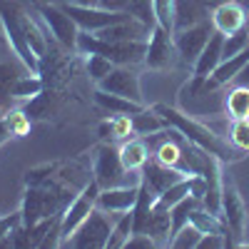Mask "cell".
<instances>
[{
	"mask_svg": "<svg viewBox=\"0 0 249 249\" xmlns=\"http://www.w3.org/2000/svg\"><path fill=\"white\" fill-rule=\"evenodd\" d=\"M152 110L157 115L164 117V122L170 124V127H175L184 140H190L192 144H197V147H202L204 152L214 155L219 162H239L244 157L242 150H237L234 144L230 140H224L222 135H217L210 124H204L199 120H195L192 115L182 112L179 107H172V105H164V102H157V105H152Z\"/></svg>",
	"mask_w": 249,
	"mask_h": 249,
	"instance_id": "cell-1",
	"label": "cell"
},
{
	"mask_svg": "<svg viewBox=\"0 0 249 249\" xmlns=\"http://www.w3.org/2000/svg\"><path fill=\"white\" fill-rule=\"evenodd\" d=\"M77 50L85 55H105L115 65H144V55H147V40H124V43H112V40H102L92 33L77 35Z\"/></svg>",
	"mask_w": 249,
	"mask_h": 249,
	"instance_id": "cell-2",
	"label": "cell"
},
{
	"mask_svg": "<svg viewBox=\"0 0 249 249\" xmlns=\"http://www.w3.org/2000/svg\"><path fill=\"white\" fill-rule=\"evenodd\" d=\"M92 179L100 184V190H110L122 184H140L142 172H130L120 160V147L112 142H102L92 155Z\"/></svg>",
	"mask_w": 249,
	"mask_h": 249,
	"instance_id": "cell-3",
	"label": "cell"
},
{
	"mask_svg": "<svg viewBox=\"0 0 249 249\" xmlns=\"http://www.w3.org/2000/svg\"><path fill=\"white\" fill-rule=\"evenodd\" d=\"M18 8L20 5H15V3H5V0H0V23H3V33H5V40H8L10 50L28 68V72L40 75V62H43V60L35 55V50L28 43V37L23 33V25H20Z\"/></svg>",
	"mask_w": 249,
	"mask_h": 249,
	"instance_id": "cell-4",
	"label": "cell"
},
{
	"mask_svg": "<svg viewBox=\"0 0 249 249\" xmlns=\"http://www.w3.org/2000/svg\"><path fill=\"white\" fill-rule=\"evenodd\" d=\"M247 204L232 177H224L222 184V219L230 230V247H242L247 234Z\"/></svg>",
	"mask_w": 249,
	"mask_h": 249,
	"instance_id": "cell-5",
	"label": "cell"
},
{
	"mask_svg": "<svg viewBox=\"0 0 249 249\" xmlns=\"http://www.w3.org/2000/svg\"><path fill=\"white\" fill-rule=\"evenodd\" d=\"M112 214L95 210L90 212V217L77 227V232L62 244V247H72V249H107V239L112 232L115 219H110Z\"/></svg>",
	"mask_w": 249,
	"mask_h": 249,
	"instance_id": "cell-6",
	"label": "cell"
},
{
	"mask_svg": "<svg viewBox=\"0 0 249 249\" xmlns=\"http://www.w3.org/2000/svg\"><path fill=\"white\" fill-rule=\"evenodd\" d=\"M97 195H100V184L95 179H90L82 190L75 195V199L65 207L62 212V224H60V232H62V244H65L75 232L77 227L90 217V212L95 210V202H97Z\"/></svg>",
	"mask_w": 249,
	"mask_h": 249,
	"instance_id": "cell-7",
	"label": "cell"
},
{
	"mask_svg": "<svg viewBox=\"0 0 249 249\" xmlns=\"http://www.w3.org/2000/svg\"><path fill=\"white\" fill-rule=\"evenodd\" d=\"M179 60L177 45H175V33H167L164 28L155 25L147 37V55H144V68L150 70H172Z\"/></svg>",
	"mask_w": 249,
	"mask_h": 249,
	"instance_id": "cell-8",
	"label": "cell"
},
{
	"mask_svg": "<svg viewBox=\"0 0 249 249\" xmlns=\"http://www.w3.org/2000/svg\"><path fill=\"white\" fill-rule=\"evenodd\" d=\"M62 8H65V13L75 20V25H77L82 33H100L102 28H110V25L122 23V20L130 18V13H112V10L97 8V5L65 3Z\"/></svg>",
	"mask_w": 249,
	"mask_h": 249,
	"instance_id": "cell-9",
	"label": "cell"
},
{
	"mask_svg": "<svg viewBox=\"0 0 249 249\" xmlns=\"http://www.w3.org/2000/svg\"><path fill=\"white\" fill-rule=\"evenodd\" d=\"M37 13L43 15V23L48 25L50 35L57 40V43L65 50H77V35L80 28L75 25V20L65 13L62 5H40Z\"/></svg>",
	"mask_w": 249,
	"mask_h": 249,
	"instance_id": "cell-10",
	"label": "cell"
},
{
	"mask_svg": "<svg viewBox=\"0 0 249 249\" xmlns=\"http://www.w3.org/2000/svg\"><path fill=\"white\" fill-rule=\"evenodd\" d=\"M214 28H212V20H202V23L192 25V28H184V30H177L175 33V45H177V53H179V60L184 65L195 68V62L199 57V53L204 50L207 40L212 37Z\"/></svg>",
	"mask_w": 249,
	"mask_h": 249,
	"instance_id": "cell-11",
	"label": "cell"
},
{
	"mask_svg": "<svg viewBox=\"0 0 249 249\" xmlns=\"http://www.w3.org/2000/svg\"><path fill=\"white\" fill-rule=\"evenodd\" d=\"M100 90L120 95V97H127L132 102H140L144 105V97H142V88H140V75L130 68V65H115V70L105 77L97 85Z\"/></svg>",
	"mask_w": 249,
	"mask_h": 249,
	"instance_id": "cell-12",
	"label": "cell"
},
{
	"mask_svg": "<svg viewBox=\"0 0 249 249\" xmlns=\"http://www.w3.org/2000/svg\"><path fill=\"white\" fill-rule=\"evenodd\" d=\"M140 184H122V187H110V190H100L95 207H97V210H102V212H107V214L130 212L132 207L137 204Z\"/></svg>",
	"mask_w": 249,
	"mask_h": 249,
	"instance_id": "cell-13",
	"label": "cell"
},
{
	"mask_svg": "<svg viewBox=\"0 0 249 249\" xmlns=\"http://www.w3.org/2000/svg\"><path fill=\"white\" fill-rule=\"evenodd\" d=\"M60 224H62V212L40 219L33 227H25L28 247H33V249H55V247H62Z\"/></svg>",
	"mask_w": 249,
	"mask_h": 249,
	"instance_id": "cell-14",
	"label": "cell"
},
{
	"mask_svg": "<svg viewBox=\"0 0 249 249\" xmlns=\"http://www.w3.org/2000/svg\"><path fill=\"white\" fill-rule=\"evenodd\" d=\"M140 172H142V182L147 184L155 195L164 192V190H167V187H172L175 182H179V179H184V177H190L187 172H182V170H177V167L162 164L157 157L144 162V167H142Z\"/></svg>",
	"mask_w": 249,
	"mask_h": 249,
	"instance_id": "cell-15",
	"label": "cell"
},
{
	"mask_svg": "<svg viewBox=\"0 0 249 249\" xmlns=\"http://www.w3.org/2000/svg\"><path fill=\"white\" fill-rule=\"evenodd\" d=\"M212 28L222 35H232L237 30H242L247 25V10L237 3V0H232V3H219L212 8Z\"/></svg>",
	"mask_w": 249,
	"mask_h": 249,
	"instance_id": "cell-16",
	"label": "cell"
},
{
	"mask_svg": "<svg viewBox=\"0 0 249 249\" xmlns=\"http://www.w3.org/2000/svg\"><path fill=\"white\" fill-rule=\"evenodd\" d=\"M212 8V0H175V33L210 20Z\"/></svg>",
	"mask_w": 249,
	"mask_h": 249,
	"instance_id": "cell-17",
	"label": "cell"
},
{
	"mask_svg": "<svg viewBox=\"0 0 249 249\" xmlns=\"http://www.w3.org/2000/svg\"><path fill=\"white\" fill-rule=\"evenodd\" d=\"M144 232L157 242V247H170V239H172V212H170V207H164L162 202L155 199Z\"/></svg>",
	"mask_w": 249,
	"mask_h": 249,
	"instance_id": "cell-18",
	"label": "cell"
},
{
	"mask_svg": "<svg viewBox=\"0 0 249 249\" xmlns=\"http://www.w3.org/2000/svg\"><path fill=\"white\" fill-rule=\"evenodd\" d=\"M222 45H224V35L214 30L212 37L207 40L204 50L199 53V57H197V62H195V68H192V75H197V77H210V75L217 70L219 62L224 60V57H222Z\"/></svg>",
	"mask_w": 249,
	"mask_h": 249,
	"instance_id": "cell-19",
	"label": "cell"
},
{
	"mask_svg": "<svg viewBox=\"0 0 249 249\" xmlns=\"http://www.w3.org/2000/svg\"><path fill=\"white\" fill-rule=\"evenodd\" d=\"M92 100H95V105H97L102 112H110L112 117H115V115H137V112H142L144 107H147V105H140V102H132V100H127V97L105 92V90H100V88H95Z\"/></svg>",
	"mask_w": 249,
	"mask_h": 249,
	"instance_id": "cell-20",
	"label": "cell"
},
{
	"mask_svg": "<svg viewBox=\"0 0 249 249\" xmlns=\"http://www.w3.org/2000/svg\"><path fill=\"white\" fill-rule=\"evenodd\" d=\"M249 62V48H244L239 55H232V57H224L219 65H217V70L210 75L212 77V82L217 88H224V85H230V82H234L237 80V75L242 72V68Z\"/></svg>",
	"mask_w": 249,
	"mask_h": 249,
	"instance_id": "cell-21",
	"label": "cell"
},
{
	"mask_svg": "<svg viewBox=\"0 0 249 249\" xmlns=\"http://www.w3.org/2000/svg\"><path fill=\"white\" fill-rule=\"evenodd\" d=\"M120 160H122V164L130 172H140L144 167V162L150 160V150H147V144H144L142 140L130 137V140H124L120 144Z\"/></svg>",
	"mask_w": 249,
	"mask_h": 249,
	"instance_id": "cell-22",
	"label": "cell"
},
{
	"mask_svg": "<svg viewBox=\"0 0 249 249\" xmlns=\"http://www.w3.org/2000/svg\"><path fill=\"white\" fill-rule=\"evenodd\" d=\"M170 124L164 122L162 115H157L152 107H144L142 112L132 115V132L140 135V137H150L155 132H164Z\"/></svg>",
	"mask_w": 249,
	"mask_h": 249,
	"instance_id": "cell-23",
	"label": "cell"
},
{
	"mask_svg": "<svg viewBox=\"0 0 249 249\" xmlns=\"http://www.w3.org/2000/svg\"><path fill=\"white\" fill-rule=\"evenodd\" d=\"M224 110L230 120H247L249 117V88L237 85L234 90H230V95L224 100Z\"/></svg>",
	"mask_w": 249,
	"mask_h": 249,
	"instance_id": "cell-24",
	"label": "cell"
},
{
	"mask_svg": "<svg viewBox=\"0 0 249 249\" xmlns=\"http://www.w3.org/2000/svg\"><path fill=\"white\" fill-rule=\"evenodd\" d=\"M10 95H13V100H37L40 95H43V77L33 75V72L20 75L15 80Z\"/></svg>",
	"mask_w": 249,
	"mask_h": 249,
	"instance_id": "cell-25",
	"label": "cell"
},
{
	"mask_svg": "<svg viewBox=\"0 0 249 249\" xmlns=\"http://www.w3.org/2000/svg\"><path fill=\"white\" fill-rule=\"evenodd\" d=\"M18 15H20V25H23V33H25V37H28V43H30V48L35 50V55L43 60V55H45V48H48V43H45V35H43V30L37 28V23L35 20L23 10V8H18Z\"/></svg>",
	"mask_w": 249,
	"mask_h": 249,
	"instance_id": "cell-26",
	"label": "cell"
},
{
	"mask_svg": "<svg viewBox=\"0 0 249 249\" xmlns=\"http://www.w3.org/2000/svg\"><path fill=\"white\" fill-rule=\"evenodd\" d=\"M132 234V210L130 212H122L115 224H112V232H110V239H107V249H124Z\"/></svg>",
	"mask_w": 249,
	"mask_h": 249,
	"instance_id": "cell-27",
	"label": "cell"
},
{
	"mask_svg": "<svg viewBox=\"0 0 249 249\" xmlns=\"http://www.w3.org/2000/svg\"><path fill=\"white\" fill-rule=\"evenodd\" d=\"M18 77H20L18 68H13L10 62H0V112H8L10 102H13L10 90H13Z\"/></svg>",
	"mask_w": 249,
	"mask_h": 249,
	"instance_id": "cell-28",
	"label": "cell"
},
{
	"mask_svg": "<svg viewBox=\"0 0 249 249\" xmlns=\"http://www.w3.org/2000/svg\"><path fill=\"white\" fill-rule=\"evenodd\" d=\"M199 239H202V232L197 230L192 222H187L182 230H177V232L172 234L170 247H172V249H197Z\"/></svg>",
	"mask_w": 249,
	"mask_h": 249,
	"instance_id": "cell-29",
	"label": "cell"
},
{
	"mask_svg": "<svg viewBox=\"0 0 249 249\" xmlns=\"http://www.w3.org/2000/svg\"><path fill=\"white\" fill-rule=\"evenodd\" d=\"M155 23L167 33H175V0H152Z\"/></svg>",
	"mask_w": 249,
	"mask_h": 249,
	"instance_id": "cell-30",
	"label": "cell"
},
{
	"mask_svg": "<svg viewBox=\"0 0 249 249\" xmlns=\"http://www.w3.org/2000/svg\"><path fill=\"white\" fill-rule=\"evenodd\" d=\"M112 70H115V62L107 60L105 55H88V77L95 85H100Z\"/></svg>",
	"mask_w": 249,
	"mask_h": 249,
	"instance_id": "cell-31",
	"label": "cell"
},
{
	"mask_svg": "<svg viewBox=\"0 0 249 249\" xmlns=\"http://www.w3.org/2000/svg\"><path fill=\"white\" fill-rule=\"evenodd\" d=\"M60 170V162H45V164H37V167L25 172V187H40L45 184L50 177H55Z\"/></svg>",
	"mask_w": 249,
	"mask_h": 249,
	"instance_id": "cell-32",
	"label": "cell"
},
{
	"mask_svg": "<svg viewBox=\"0 0 249 249\" xmlns=\"http://www.w3.org/2000/svg\"><path fill=\"white\" fill-rule=\"evenodd\" d=\"M244 48H249V28H247V25H244L242 30L232 33V35H224L222 57H232V55H239Z\"/></svg>",
	"mask_w": 249,
	"mask_h": 249,
	"instance_id": "cell-33",
	"label": "cell"
},
{
	"mask_svg": "<svg viewBox=\"0 0 249 249\" xmlns=\"http://www.w3.org/2000/svg\"><path fill=\"white\" fill-rule=\"evenodd\" d=\"M227 135H230V142L237 150L249 152V117L247 120H232V127Z\"/></svg>",
	"mask_w": 249,
	"mask_h": 249,
	"instance_id": "cell-34",
	"label": "cell"
},
{
	"mask_svg": "<svg viewBox=\"0 0 249 249\" xmlns=\"http://www.w3.org/2000/svg\"><path fill=\"white\" fill-rule=\"evenodd\" d=\"M3 117H5V124H8V130H10L13 137H23V135H28V130H30V117H28L25 112L10 110V112H5Z\"/></svg>",
	"mask_w": 249,
	"mask_h": 249,
	"instance_id": "cell-35",
	"label": "cell"
},
{
	"mask_svg": "<svg viewBox=\"0 0 249 249\" xmlns=\"http://www.w3.org/2000/svg\"><path fill=\"white\" fill-rule=\"evenodd\" d=\"M127 13H130L132 18L142 20V23H144V25H150V28H155V25H157V23H155L152 0H132V3H130V8H127Z\"/></svg>",
	"mask_w": 249,
	"mask_h": 249,
	"instance_id": "cell-36",
	"label": "cell"
},
{
	"mask_svg": "<svg viewBox=\"0 0 249 249\" xmlns=\"http://www.w3.org/2000/svg\"><path fill=\"white\" fill-rule=\"evenodd\" d=\"M23 224V212H13V214H5V217H0V247H3V242L18 230V227Z\"/></svg>",
	"mask_w": 249,
	"mask_h": 249,
	"instance_id": "cell-37",
	"label": "cell"
},
{
	"mask_svg": "<svg viewBox=\"0 0 249 249\" xmlns=\"http://www.w3.org/2000/svg\"><path fill=\"white\" fill-rule=\"evenodd\" d=\"M112 124H115V140H124L132 135V115H115Z\"/></svg>",
	"mask_w": 249,
	"mask_h": 249,
	"instance_id": "cell-38",
	"label": "cell"
},
{
	"mask_svg": "<svg viewBox=\"0 0 249 249\" xmlns=\"http://www.w3.org/2000/svg\"><path fill=\"white\" fill-rule=\"evenodd\" d=\"M157 247V242L147 234V232H137V234H130L127 244H124V249H152Z\"/></svg>",
	"mask_w": 249,
	"mask_h": 249,
	"instance_id": "cell-39",
	"label": "cell"
},
{
	"mask_svg": "<svg viewBox=\"0 0 249 249\" xmlns=\"http://www.w3.org/2000/svg\"><path fill=\"white\" fill-rule=\"evenodd\" d=\"M132 0H95L97 8H105V10H112V13H127Z\"/></svg>",
	"mask_w": 249,
	"mask_h": 249,
	"instance_id": "cell-40",
	"label": "cell"
},
{
	"mask_svg": "<svg viewBox=\"0 0 249 249\" xmlns=\"http://www.w3.org/2000/svg\"><path fill=\"white\" fill-rule=\"evenodd\" d=\"M97 132H100V137L105 140V142H112V140H115V124H112V117H110V120H102V122H100V127H97Z\"/></svg>",
	"mask_w": 249,
	"mask_h": 249,
	"instance_id": "cell-41",
	"label": "cell"
},
{
	"mask_svg": "<svg viewBox=\"0 0 249 249\" xmlns=\"http://www.w3.org/2000/svg\"><path fill=\"white\" fill-rule=\"evenodd\" d=\"M37 5H65V3H70V0H35Z\"/></svg>",
	"mask_w": 249,
	"mask_h": 249,
	"instance_id": "cell-42",
	"label": "cell"
},
{
	"mask_svg": "<svg viewBox=\"0 0 249 249\" xmlns=\"http://www.w3.org/2000/svg\"><path fill=\"white\" fill-rule=\"evenodd\" d=\"M75 3H80V5H95V0H75Z\"/></svg>",
	"mask_w": 249,
	"mask_h": 249,
	"instance_id": "cell-43",
	"label": "cell"
},
{
	"mask_svg": "<svg viewBox=\"0 0 249 249\" xmlns=\"http://www.w3.org/2000/svg\"><path fill=\"white\" fill-rule=\"evenodd\" d=\"M219 3H232V0H212V5H219Z\"/></svg>",
	"mask_w": 249,
	"mask_h": 249,
	"instance_id": "cell-44",
	"label": "cell"
},
{
	"mask_svg": "<svg viewBox=\"0 0 249 249\" xmlns=\"http://www.w3.org/2000/svg\"><path fill=\"white\" fill-rule=\"evenodd\" d=\"M247 28H249V15H247Z\"/></svg>",
	"mask_w": 249,
	"mask_h": 249,
	"instance_id": "cell-45",
	"label": "cell"
}]
</instances>
